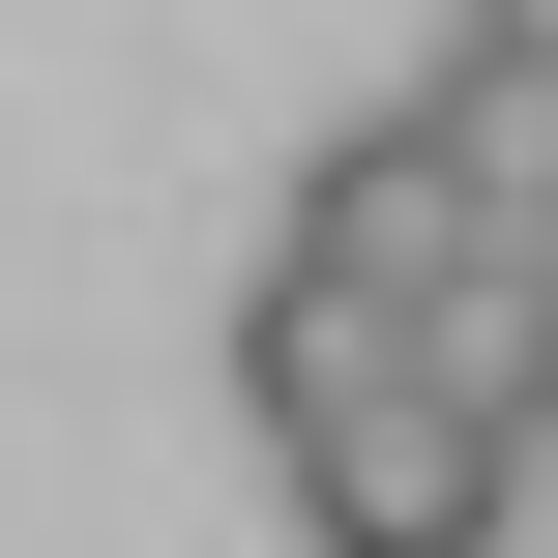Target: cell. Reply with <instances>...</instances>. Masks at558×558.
Wrapping results in <instances>:
<instances>
[{
  "label": "cell",
  "instance_id": "obj_1",
  "mask_svg": "<svg viewBox=\"0 0 558 558\" xmlns=\"http://www.w3.org/2000/svg\"><path fill=\"white\" fill-rule=\"evenodd\" d=\"M265 471H294L324 558H500V500H530V441H500L471 383H412V324H383L324 412H265Z\"/></svg>",
  "mask_w": 558,
  "mask_h": 558
},
{
  "label": "cell",
  "instance_id": "obj_2",
  "mask_svg": "<svg viewBox=\"0 0 558 558\" xmlns=\"http://www.w3.org/2000/svg\"><path fill=\"white\" fill-rule=\"evenodd\" d=\"M500 147H530V88H471V59H441L412 118H353V147L294 177V265H353V294L412 324L441 265H500Z\"/></svg>",
  "mask_w": 558,
  "mask_h": 558
},
{
  "label": "cell",
  "instance_id": "obj_3",
  "mask_svg": "<svg viewBox=\"0 0 558 558\" xmlns=\"http://www.w3.org/2000/svg\"><path fill=\"white\" fill-rule=\"evenodd\" d=\"M441 59L471 88H558V0H441Z\"/></svg>",
  "mask_w": 558,
  "mask_h": 558
},
{
  "label": "cell",
  "instance_id": "obj_4",
  "mask_svg": "<svg viewBox=\"0 0 558 558\" xmlns=\"http://www.w3.org/2000/svg\"><path fill=\"white\" fill-rule=\"evenodd\" d=\"M500 265H530V324H558V118L500 147Z\"/></svg>",
  "mask_w": 558,
  "mask_h": 558
},
{
  "label": "cell",
  "instance_id": "obj_5",
  "mask_svg": "<svg viewBox=\"0 0 558 558\" xmlns=\"http://www.w3.org/2000/svg\"><path fill=\"white\" fill-rule=\"evenodd\" d=\"M530 118H558V88H530Z\"/></svg>",
  "mask_w": 558,
  "mask_h": 558
}]
</instances>
